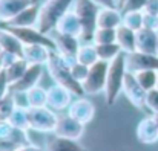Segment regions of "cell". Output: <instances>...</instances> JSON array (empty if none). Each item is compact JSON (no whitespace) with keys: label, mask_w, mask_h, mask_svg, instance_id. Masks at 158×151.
I'll return each mask as SVG.
<instances>
[{"label":"cell","mask_w":158,"mask_h":151,"mask_svg":"<svg viewBox=\"0 0 158 151\" xmlns=\"http://www.w3.org/2000/svg\"><path fill=\"white\" fill-rule=\"evenodd\" d=\"M46 70L49 73V76L54 79L55 84H60L63 87H66L68 90L72 92V95L77 96H83L85 90L81 83H78L71 72V63H68L57 50H51L49 53V60L46 63Z\"/></svg>","instance_id":"obj_1"},{"label":"cell","mask_w":158,"mask_h":151,"mask_svg":"<svg viewBox=\"0 0 158 151\" xmlns=\"http://www.w3.org/2000/svg\"><path fill=\"white\" fill-rule=\"evenodd\" d=\"M126 55L121 53L118 55L114 61L109 63L107 69V78H106L105 86V102L106 105H112L118 96L123 93V84H124V76H126Z\"/></svg>","instance_id":"obj_2"},{"label":"cell","mask_w":158,"mask_h":151,"mask_svg":"<svg viewBox=\"0 0 158 151\" xmlns=\"http://www.w3.org/2000/svg\"><path fill=\"white\" fill-rule=\"evenodd\" d=\"M74 0H45L40 5V15L37 28L43 34H51L58 20L72 9Z\"/></svg>","instance_id":"obj_3"},{"label":"cell","mask_w":158,"mask_h":151,"mask_svg":"<svg viewBox=\"0 0 158 151\" xmlns=\"http://www.w3.org/2000/svg\"><path fill=\"white\" fill-rule=\"evenodd\" d=\"M72 11L78 15L83 25V35H81V43H89L92 41L94 31L97 29V17L100 6L94 3L92 0H74Z\"/></svg>","instance_id":"obj_4"},{"label":"cell","mask_w":158,"mask_h":151,"mask_svg":"<svg viewBox=\"0 0 158 151\" xmlns=\"http://www.w3.org/2000/svg\"><path fill=\"white\" fill-rule=\"evenodd\" d=\"M57 119H58V114L48 105L28 108L29 130L40 131V133H54L55 125H57Z\"/></svg>","instance_id":"obj_5"},{"label":"cell","mask_w":158,"mask_h":151,"mask_svg":"<svg viewBox=\"0 0 158 151\" xmlns=\"http://www.w3.org/2000/svg\"><path fill=\"white\" fill-rule=\"evenodd\" d=\"M107 69H109V63L102 61V60H98L95 64L89 67V73L86 79L81 83L85 95H100L105 92Z\"/></svg>","instance_id":"obj_6"},{"label":"cell","mask_w":158,"mask_h":151,"mask_svg":"<svg viewBox=\"0 0 158 151\" xmlns=\"http://www.w3.org/2000/svg\"><path fill=\"white\" fill-rule=\"evenodd\" d=\"M49 37L54 41V50H57L68 63L72 64L74 61H77V52L81 46V40L78 37L63 34L57 29H54L49 34Z\"/></svg>","instance_id":"obj_7"},{"label":"cell","mask_w":158,"mask_h":151,"mask_svg":"<svg viewBox=\"0 0 158 151\" xmlns=\"http://www.w3.org/2000/svg\"><path fill=\"white\" fill-rule=\"evenodd\" d=\"M85 133V124L74 119L69 113H61L58 114L57 119V125L54 130V136L58 137H64V139H72V141H78Z\"/></svg>","instance_id":"obj_8"},{"label":"cell","mask_w":158,"mask_h":151,"mask_svg":"<svg viewBox=\"0 0 158 151\" xmlns=\"http://www.w3.org/2000/svg\"><path fill=\"white\" fill-rule=\"evenodd\" d=\"M23 45H43L54 49V41L49 34H43L39 31L37 26L29 28H19V26H6Z\"/></svg>","instance_id":"obj_9"},{"label":"cell","mask_w":158,"mask_h":151,"mask_svg":"<svg viewBox=\"0 0 158 151\" xmlns=\"http://www.w3.org/2000/svg\"><path fill=\"white\" fill-rule=\"evenodd\" d=\"M45 67L46 66H43V64H29V67L25 72V75L19 81L9 84V90L12 93H26L32 87L39 86V83H40L42 76H43Z\"/></svg>","instance_id":"obj_10"},{"label":"cell","mask_w":158,"mask_h":151,"mask_svg":"<svg viewBox=\"0 0 158 151\" xmlns=\"http://www.w3.org/2000/svg\"><path fill=\"white\" fill-rule=\"evenodd\" d=\"M126 55V69L127 72H140V70H148L154 69L158 70V55L157 53H146V52H131L124 53Z\"/></svg>","instance_id":"obj_11"},{"label":"cell","mask_w":158,"mask_h":151,"mask_svg":"<svg viewBox=\"0 0 158 151\" xmlns=\"http://www.w3.org/2000/svg\"><path fill=\"white\" fill-rule=\"evenodd\" d=\"M146 90L138 84L135 75L132 72H126L124 84H123V95L135 108H143L146 102Z\"/></svg>","instance_id":"obj_12"},{"label":"cell","mask_w":158,"mask_h":151,"mask_svg":"<svg viewBox=\"0 0 158 151\" xmlns=\"http://www.w3.org/2000/svg\"><path fill=\"white\" fill-rule=\"evenodd\" d=\"M72 104V92L66 87L55 84L48 87V107L52 108L54 111H63L68 110Z\"/></svg>","instance_id":"obj_13"},{"label":"cell","mask_w":158,"mask_h":151,"mask_svg":"<svg viewBox=\"0 0 158 151\" xmlns=\"http://www.w3.org/2000/svg\"><path fill=\"white\" fill-rule=\"evenodd\" d=\"M68 113H69L74 119H77V121H80V122H83V124L86 125V124L91 122V121L94 119V116H95V105L88 99V98L78 96L77 99L72 101V104L69 105Z\"/></svg>","instance_id":"obj_14"},{"label":"cell","mask_w":158,"mask_h":151,"mask_svg":"<svg viewBox=\"0 0 158 151\" xmlns=\"http://www.w3.org/2000/svg\"><path fill=\"white\" fill-rule=\"evenodd\" d=\"M40 15V5L37 2H32L29 6H26L23 11H20L8 25L5 26H19V28H29L37 26Z\"/></svg>","instance_id":"obj_15"},{"label":"cell","mask_w":158,"mask_h":151,"mask_svg":"<svg viewBox=\"0 0 158 151\" xmlns=\"http://www.w3.org/2000/svg\"><path fill=\"white\" fill-rule=\"evenodd\" d=\"M135 134H137V139L144 145H152L158 142V127L155 124L154 116L143 118L137 125Z\"/></svg>","instance_id":"obj_16"},{"label":"cell","mask_w":158,"mask_h":151,"mask_svg":"<svg viewBox=\"0 0 158 151\" xmlns=\"http://www.w3.org/2000/svg\"><path fill=\"white\" fill-rule=\"evenodd\" d=\"M57 31L63 32V34H69V35H74V37H78L81 40V35H83V25H81V20L78 18V15L71 9L68 11L57 23L55 26Z\"/></svg>","instance_id":"obj_17"},{"label":"cell","mask_w":158,"mask_h":151,"mask_svg":"<svg viewBox=\"0 0 158 151\" xmlns=\"http://www.w3.org/2000/svg\"><path fill=\"white\" fill-rule=\"evenodd\" d=\"M31 3V0H0V23L8 25L20 11H23Z\"/></svg>","instance_id":"obj_18"},{"label":"cell","mask_w":158,"mask_h":151,"mask_svg":"<svg viewBox=\"0 0 158 151\" xmlns=\"http://www.w3.org/2000/svg\"><path fill=\"white\" fill-rule=\"evenodd\" d=\"M123 25V12L120 8H100L97 17V28L117 29Z\"/></svg>","instance_id":"obj_19"},{"label":"cell","mask_w":158,"mask_h":151,"mask_svg":"<svg viewBox=\"0 0 158 151\" xmlns=\"http://www.w3.org/2000/svg\"><path fill=\"white\" fill-rule=\"evenodd\" d=\"M51 50H52L51 48L43 46V45H25L22 56L29 64H43V66H46Z\"/></svg>","instance_id":"obj_20"},{"label":"cell","mask_w":158,"mask_h":151,"mask_svg":"<svg viewBox=\"0 0 158 151\" xmlns=\"http://www.w3.org/2000/svg\"><path fill=\"white\" fill-rule=\"evenodd\" d=\"M157 43H158V32L141 28L137 31V50L146 52V53H157Z\"/></svg>","instance_id":"obj_21"},{"label":"cell","mask_w":158,"mask_h":151,"mask_svg":"<svg viewBox=\"0 0 158 151\" xmlns=\"http://www.w3.org/2000/svg\"><path fill=\"white\" fill-rule=\"evenodd\" d=\"M115 43L120 46L123 53H131L137 50V32L131 28L121 25L117 28V40Z\"/></svg>","instance_id":"obj_22"},{"label":"cell","mask_w":158,"mask_h":151,"mask_svg":"<svg viewBox=\"0 0 158 151\" xmlns=\"http://www.w3.org/2000/svg\"><path fill=\"white\" fill-rule=\"evenodd\" d=\"M45 151H89L86 147H83L78 141H72V139H64V137H58L54 136L51 139H48Z\"/></svg>","instance_id":"obj_23"},{"label":"cell","mask_w":158,"mask_h":151,"mask_svg":"<svg viewBox=\"0 0 158 151\" xmlns=\"http://www.w3.org/2000/svg\"><path fill=\"white\" fill-rule=\"evenodd\" d=\"M0 46L6 52H11V53H15L17 56H22L25 45L6 26H3V28H0Z\"/></svg>","instance_id":"obj_24"},{"label":"cell","mask_w":158,"mask_h":151,"mask_svg":"<svg viewBox=\"0 0 158 151\" xmlns=\"http://www.w3.org/2000/svg\"><path fill=\"white\" fill-rule=\"evenodd\" d=\"M28 67H29V63L23 56H19L11 66H8L6 69H3L5 70V75H6V78L9 81V84L19 81L25 75V72L28 70Z\"/></svg>","instance_id":"obj_25"},{"label":"cell","mask_w":158,"mask_h":151,"mask_svg":"<svg viewBox=\"0 0 158 151\" xmlns=\"http://www.w3.org/2000/svg\"><path fill=\"white\" fill-rule=\"evenodd\" d=\"M98 53H97V46L89 41V43H81L80 49L77 52V61L81 63V64H86V66H92L98 61Z\"/></svg>","instance_id":"obj_26"},{"label":"cell","mask_w":158,"mask_h":151,"mask_svg":"<svg viewBox=\"0 0 158 151\" xmlns=\"http://www.w3.org/2000/svg\"><path fill=\"white\" fill-rule=\"evenodd\" d=\"M138 84L146 90H154L157 89V83H158V70H154V69H148V70H140V72H135L134 73Z\"/></svg>","instance_id":"obj_27"},{"label":"cell","mask_w":158,"mask_h":151,"mask_svg":"<svg viewBox=\"0 0 158 151\" xmlns=\"http://www.w3.org/2000/svg\"><path fill=\"white\" fill-rule=\"evenodd\" d=\"M28 105L29 107H43L48 105V89H43L40 84L32 87L31 90L26 92Z\"/></svg>","instance_id":"obj_28"},{"label":"cell","mask_w":158,"mask_h":151,"mask_svg":"<svg viewBox=\"0 0 158 151\" xmlns=\"http://www.w3.org/2000/svg\"><path fill=\"white\" fill-rule=\"evenodd\" d=\"M14 128H19V130H23V131H28L29 130V122H28V108L25 107H15V110L12 111L9 121H8Z\"/></svg>","instance_id":"obj_29"},{"label":"cell","mask_w":158,"mask_h":151,"mask_svg":"<svg viewBox=\"0 0 158 151\" xmlns=\"http://www.w3.org/2000/svg\"><path fill=\"white\" fill-rule=\"evenodd\" d=\"M97 46V53H98V58L102 61L106 63H110L114 61L118 55H121L123 52L120 49V46L117 43H109V45H95Z\"/></svg>","instance_id":"obj_30"},{"label":"cell","mask_w":158,"mask_h":151,"mask_svg":"<svg viewBox=\"0 0 158 151\" xmlns=\"http://www.w3.org/2000/svg\"><path fill=\"white\" fill-rule=\"evenodd\" d=\"M115 40H117V29L97 28L92 35L94 45H109V43H115Z\"/></svg>","instance_id":"obj_31"},{"label":"cell","mask_w":158,"mask_h":151,"mask_svg":"<svg viewBox=\"0 0 158 151\" xmlns=\"http://www.w3.org/2000/svg\"><path fill=\"white\" fill-rule=\"evenodd\" d=\"M17 104H15V98L14 93L9 90L2 99H0V121H9L12 111L15 110Z\"/></svg>","instance_id":"obj_32"},{"label":"cell","mask_w":158,"mask_h":151,"mask_svg":"<svg viewBox=\"0 0 158 151\" xmlns=\"http://www.w3.org/2000/svg\"><path fill=\"white\" fill-rule=\"evenodd\" d=\"M143 11H132V12H123V25L131 28L132 31H140L143 28Z\"/></svg>","instance_id":"obj_33"},{"label":"cell","mask_w":158,"mask_h":151,"mask_svg":"<svg viewBox=\"0 0 158 151\" xmlns=\"http://www.w3.org/2000/svg\"><path fill=\"white\" fill-rule=\"evenodd\" d=\"M71 72H72V76L78 81V83H83L89 73V66L86 64H81L78 61H74L71 64Z\"/></svg>","instance_id":"obj_34"},{"label":"cell","mask_w":158,"mask_h":151,"mask_svg":"<svg viewBox=\"0 0 158 151\" xmlns=\"http://www.w3.org/2000/svg\"><path fill=\"white\" fill-rule=\"evenodd\" d=\"M148 0H124L118 8L121 12H132V11H144Z\"/></svg>","instance_id":"obj_35"},{"label":"cell","mask_w":158,"mask_h":151,"mask_svg":"<svg viewBox=\"0 0 158 151\" xmlns=\"http://www.w3.org/2000/svg\"><path fill=\"white\" fill-rule=\"evenodd\" d=\"M144 107H146L152 114L158 113V89L149 90V92L146 93V102H144Z\"/></svg>","instance_id":"obj_36"},{"label":"cell","mask_w":158,"mask_h":151,"mask_svg":"<svg viewBox=\"0 0 158 151\" xmlns=\"http://www.w3.org/2000/svg\"><path fill=\"white\" fill-rule=\"evenodd\" d=\"M143 28H148V29H152V31H157L158 32V15L144 12V17H143Z\"/></svg>","instance_id":"obj_37"},{"label":"cell","mask_w":158,"mask_h":151,"mask_svg":"<svg viewBox=\"0 0 158 151\" xmlns=\"http://www.w3.org/2000/svg\"><path fill=\"white\" fill-rule=\"evenodd\" d=\"M14 131H15V128L8 121H0V139L11 137L14 134Z\"/></svg>","instance_id":"obj_38"},{"label":"cell","mask_w":158,"mask_h":151,"mask_svg":"<svg viewBox=\"0 0 158 151\" xmlns=\"http://www.w3.org/2000/svg\"><path fill=\"white\" fill-rule=\"evenodd\" d=\"M17 58H19V56H17L15 53H11V52L3 50V52H2V55H0V64H2V67H3V69H6V67H8V66H11Z\"/></svg>","instance_id":"obj_39"},{"label":"cell","mask_w":158,"mask_h":151,"mask_svg":"<svg viewBox=\"0 0 158 151\" xmlns=\"http://www.w3.org/2000/svg\"><path fill=\"white\" fill-rule=\"evenodd\" d=\"M9 92V81L5 75V70L0 73V99Z\"/></svg>","instance_id":"obj_40"},{"label":"cell","mask_w":158,"mask_h":151,"mask_svg":"<svg viewBox=\"0 0 158 151\" xmlns=\"http://www.w3.org/2000/svg\"><path fill=\"white\" fill-rule=\"evenodd\" d=\"M143 12H148V14H155L158 15V0H148L146 3V8Z\"/></svg>","instance_id":"obj_41"},{"label":"cell","mask_w":158,"mask_h":151,"mask_svg":"<svg viewBox=\"0 0 158 151\" xmlns=\"http://www.w3.org/2000/svg\"><path fill=\"white\" fill-rule=\"evenodd\" d=\"M92 2L97 3L100 8H118L117 0H92Z\"/></svg>","instance_id":"obj_42"},{"label":"cell","mask_w":158,"mask_h":151,"mask_svg":"<svg viewBox=\"0 0 158 151\" xmlns=\"http://www.w3.org/2000/svg\"><path fill=\"white\" fill-rule=\"evenodd\" d=\"M17 151H45L42 147H39V145H34V144H28V145H23V147H20Z\"/></svg>","instance_id":"obj_43"},{"label":"cell","mask_w":158,"mask_h":151,"mask_svg":"<svg viewBox=\"0 0 158 151\" xmlns=\"http://www.w3.org/2000/svg\"><path fill=\"white\" fill-rule=\"evenodd\" d=\"M152 116H154V119H155V124H157V127H158V113L152 114Z\"/></svg>","instance_id":"obj_44"},{"label":"cell","mask_w":158,"mask_h":151,"mask_svg":"<svg viewBox=\"0 0 158 151\" xmlns=\"http://www.w3.org/2000/svg\"><path fill=\"white\" fill-rule=\"evenodd\" d=\"M117 2H118V6H120V5H121V3H123L124 0H117Z\"/></svg>","instance_id":"obj_45"},{"label":"cell","mask_w":158,"mask_h":151,"mask_svg":"<svg viewBox=\"0 0 158 151\" xmlns=\"http://www.w3.org/2000/svg\"><path fill=\"white\" fill-rule=\"evenodd\" d=\"M2 72H3V67H2V64H0V73H2Z\"/></svg>","instance_id":"obj_46"},{"label":"cell","mask_w":158,"mask_h":151,"mask_svg":"<svg viewBox=\"0 0 158 151\" xmlns=\"http://www.w3.org/2000/svg\"><path fill=\"white\" fill-rule=\"evenodd\" d=\"M2 52H3V48H2V46H0V55H2Z\"/></svg>","instance_id":"obj_47"},{"label":"cell","mask_w":158,"mask_h":151,"mask_svg":"<svg viewBox=\"0 0 158 151\" xmlns=\"http://www.w3.org/2000/svg\"><path fill=\"white\" fill-rule=\"evenodd\" d=\"M157 55H158V43H157Z\"/></svg>","instance_id":"obj_48"},{"label":"cell","mask_w":158,"mask_h":151,"mask_svg":"<svg viewBox=\"0 0 158 151\" xmlns=\"http://www.w3.org/2000/svg\"><path fill=\"white\" fill-rule=\"evenodd\" d=\"M157 89H158V83H157Z\"/></svg>","instance_id":"obj_49"},{"label":"cell","mask_w":158,"mask_h":151,"mask_svg":"<svg viewBox=\"0 0 158 151\" xmlns=\"http://www.w3.org/2000/svg\"><path fill=\"white\" fill-rule=\"evenodd\" d=\"M31 2H35V0H31Z\"/></svg>","instance_id":"obj_50"}]
</instances>
